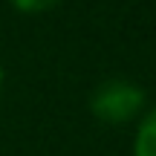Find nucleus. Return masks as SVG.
<instances>
[{
	"label": "nucleus",
	"instance_id": "1",
	"mask_svg": "<svg viewBox=\"0 0 156 156\" xmlns=\"http://www.w3.org/2000/svg\"><path fill=\"white\" fill-rule=\"evenodd\" d=\"M145 90L127 78H110L90 95V113L104 124H127L145 113Z\"/></svg>",
	"mask_w": 156,
	"mask_h": 156
},
{
	"label": "nucleus",
	"instance_id": "2",
	"mask_svg": "<svg viewBox=\"0 0 156 156\" xmlns=\"http://www.w3.org/2000/svg\"><path fill=\"white\" fill-rule=\"evenodd\" d=\"M133 156H156V107L139 116V127L133 136Z\"/></svg>",
	"mask_w": 156,
	"mask_h": 156
},
{
	"label": "nucleus",
	"instance_id": "3",
	"mask_svg": "<svg viewBox=\"0 0 156 156\" xmlns=\"http://www.w3.org/2000/svg\"><path fill=\"white\" fill-rule=\"evenodd\" d=\"M9 3L23 15H41V12H49L52 6H58L61 0H9Z\"/></svg>",
	"mask_w": 156,
	"mask_h": 156
},
{
	"label": "nucleus",
	"instance_id": "4",
	"mask_svg": "<svg viewBox=\"0 0 156 156\" xmlns=\"http://www.w3.org/2000/svg\"><path fill=\"white\" fill-rule=\"evenodd\" d=\"M0 87H3V67H0Z\"/></svg>",
	"mask_w": 156,
	"mask_h": 156
}]
</instances>
